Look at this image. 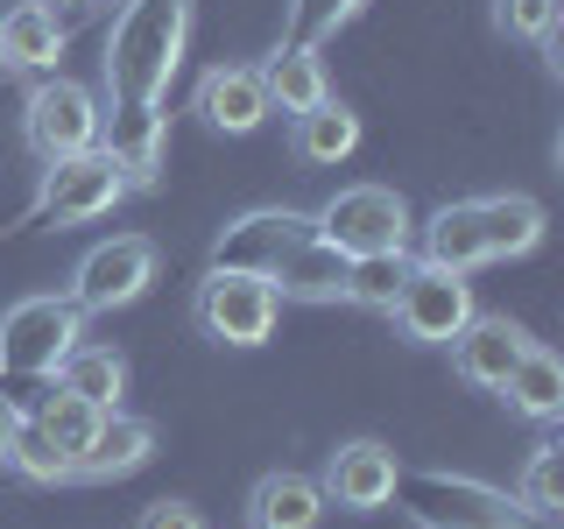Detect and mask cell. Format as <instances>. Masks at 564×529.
I'll use <instances>...</instances> for the list:
<instances>
[{
  "label": "cell",
  "mask_w": 564,
  "mask_h": 529,
  "mask_svg": "<svg viewBox=\"0 0 564 529\" xmlns=\"http://www.w3.org/2000/svg\"><path fill=\"white\" fill-rule=\"evenodd\" d=\"M191 43V0H128L106 29V85L113 99H163Z\"/></svg>",
  "instance_id": "cell-1"
},
{
  "label": "cell",
  "mask_w": 564,
  "mask_h": 529,
  "mask_svg": "<svg viewBox=\"0 0 564 529\" xmlns=\"http://www.w3.org/2000/svg\"><path fill=\"white\" fill-rule=\"evenodd\" d=\"M395 501L416 529H536L501 487L473 481V473H402Z\"/></svg>",
  "instance_id": "cell-2"
},
{
  "label": "cell",
  "mask_w": 564,
  "mask_h": 529,
  "mask_svg": "<svg viewBox=\"0 0 564 529\" xmlns=\"http://www.w3.org/2000/svg\"><path fill=\"white\" fill-rule=\"evenodd\" d=\"M120 198H128V176L106 163L99 149L57 155V163H43V184H35L29 212L14 219V234H29V226H85V219H106Z\"/></svg>",
  "instance_id": "cell-3"
},
{
  "label": "cell",
  "mask_w": 564,
  "mask_h": 529,
  "mask_svg": "<svg viewBox=\"0 0 564 529\" xmlns=\"http://www.w3.org/2000/svg\"><path fill=\"white\" fill-rule=\"evenodd\" d=\"M99 120H106L99 93H93V85H78V78H64V71L35 78V93L22 99V134H29V149L43 155V163L99 149Z\"/></svg>",
  "instance_id": "cell-4"
},
{
  "label": "cell",
  "mask_w": 564,
  "mask_h": 529,
  "mask_svg": "<svg viewBox=\"0 0 564 529\" xmlns=\"http://www.w3.org/2000/svg\"><path fill=\"white\" fill-rule=\"evenodd\" d=\"M311 226H317V240H332L339 255H381V247H410V234H416L402 191H388V184H352V191H339V198L317 212Z\"/></svg>",
  "instance_id": "cell-5"
},
{
  "label": "cell",
  "mask_w": 564,
  "mask_h": 529,
  "mask_svg": "<svg viewBox=\"0 0 564 529\" xmlns=\"http://www.w3.org/2000/svg\"><path fill=\"white\" fill-rule=\"evenodd\" d=\"M191 317H198V332H205V339H219V346H261L275 332V317H282V296H275L269 276H226V269H212L198 282Z\"/></svg>",
  "instance_id": "cell-6"
},
{
  "label": "cell",
  "mask_w": 564,
  "mask_h": 529,
  "mask_svg": "<svg viewBox=\"0 0 564 529\" xmlns=\"http://www.w3.org/2000/svg\"><path fill=\"white\" fill-rule=\"evenodd\" d=\"M85 339V311L70 296H22L0 311V367L57 375V360Z\"/></svg>",
  "instance_id": "cell-7"
},
{
  "label": "cell",
  "mask_w": 564,
  "mask_h": 529,
  "mask_svg": "<svg viewBox=\"0 0 564 529\" xmlns=\"http://www.w3.org/2000/svg\"><path fill=\"white\" fill-rule=\"evenodd\" d=\"M388 317H395L402 339H416V346H452L458 325L473 317V282L452 276V269H431V261H416L410 282L395 290V304H388Z\"/></svg>",
  "instance_id": "cell-8"
},
{
  "label": "cell",
  "mask_w": 564,
  "mask_h": 529,
  "mask_svg": "<svg viewBox=\"0 0 564 529\" xmlns=\"http://www.w3.org/2000/svg\"><path fill=\"white\" fill-rule=\"evenodd\" d=\"M155 282V240H141V234H113V240H99L93 255L78 261V276H70V304H78L85 317L93 311H120V304H134L141 290Z\"/></svg>",
  "instance_id": "cell-9"
},
{
  "label": "cell",
  "mask_w": 564,
  "mask_h": 529,
  "mask_svg": "<svg viewBox=\"0 0 564 529\" xmlns=\"http://www.w3.org/2000/svg\"><path fill=\"white\" fill-rule=\"evenodd\" d=\"M317 226L290 205H261V212H240L219 240H212V269L226 276H275V261L290 255L296 240H311Z\"/></svg>",
  "instance_id": "cell-10"
},
{
  "label": "cell",
  "mask_w": 564,
  "mask_h": 529,
  "mask_svg": "<svg viewBox=\"0 0 564 529\" xmlns=\"http://www.w3.org/2000/svg\"><path fill=\"white\" fill-rule=\"evenodd\" d=\"M99 155L128 176V191L134 184H155V176H163V155H170V114H163V99H113V114L99 120Z\"/></svg>",
  "instance_id": "cell-11"
},
{
  "label": "cell",
  "mask_w": 564,
  "mask_h": 529,
  "mask_svg": "<svg viewBox=\"0 0 564 529\" xmlns=\"http://www.w3.org/2000/svg\"><path fill=\"white\" fill-rule=\"evenodd\" d=\"M395 481H402V466H395V452H388L381 438H346V445L332 452V466H325V481H317V487H325V501L367 516V508L395 501Z\"/></svg>",
  "instance_id": "cell-12"
},
{
  "label": "cell",
  "mask_w": 564,
  "mask_h": 529,
  "mask_svg": "<svg viewBox=\"0 0 564 529\" xmlns=\"http://www.w3.org/2000/svg\"><path fill=\"white\" fill-rule=\"evenodd\" d=\"M529 346H536V339H529L516 317H480V311H473L466 325H458V339H452V367H458V381L501 396V381L516 375V360Z\"/></svg>",
  "instance_id": "cell-13"
},
{
  "label": "cell",
  "mask_w": 564,
  "mask_h": 529,
  "mask_svg": "<svg viewBox=\"0 0 564 529\" xmlns=\"http://www.w3.org/2000/svg\"><path fill=\"white\" fill-rule=\"evenodd\" d=\"M155 458V431L128 410H99L85 452L70 458V481H120V473H141Z\"/></svg>",
  "instance_id": "cell-14"
},
{
  "label": "cell",
  "mask_w": 564,
  "mask_h": 529,
  "mask_svg": "<svg viewBox=\"0 0 564 529\" xmlns=\"http://www.w3.org/2000/svg\"><path fill=\"white\" fill-rule=\"evenodd\" d=\"M198 114H205V128H219V134H254L261 120H269L261 71L254 64H212L198 78Z\"/></svg>",
  "instance_id": "cell-15"
},
{
  "label": "cell",
  "mask_w": 564,
  "mask_h": 529,
  "mask_svg": "<svg viewBox=\"0 0 564 529\" xmlns=\"http://www.w3.org/2000/svg\"><path fill=\"white\" fill-rule=\"evenodd\" d=\"M64 43H70V29L57 22V8H43V0H22V8L0 14V64H14V71L50 78V71L64 64Z\"/></svg>",
  "instance_id": "cell-16"
},
{
  "label": "cell",
  "mask_w": 564,
  "mask_h": 529,
  "mask_svg": "<svg viewBox=\"0 0 564 529\" xmlns=\"http://www.w3.org/2000/svg\"><path fill=\"white\" fill-rule=\"evenodd\" d=\"M423 261L431 269H452V276H473L487 261V219H480V198H458V205H437L423 219Z\"/></svg>",
  "instance_id": "cell-17"
},
{
  "label": "cell",
  "mask_w": 564,
  "mask_h": 529,
  "mask_svg": "<svg viewBox=\"0 0 564 529\" xmlns=\"http://www.w3.org/2000/svg\"><path fill=\"white\" fill-rule=\"evenodd\" d=\"M325 522V487L311 473H261L247 494V529H317Z\"/></svg>",
  "instance_id": "cell-18"
},
{
  "label": "cell",
  "mask_w": 564,
  "mask_h": 529,
  "mask_svg": "<svg viewBox=\"0 0 564 529\" xmlns=\"http://www.w3.org/2000/svg\"><path fill=\"white\" fill-rule=\"evenodd\" d=\"M269 282H275V296H290V304H332V296L346 290V255L311 234V240H296L290 255L275 261Z\"/></svg>",
  "instance_id": "cell-19"
},
{
  "label": "cell",
  "mask_w": 564,
  "mask_h": 529,
  "mask_svg": "<svg viewBox=\"0 0 564 529\" xmlns=\"http://www.w3.org/2000/svg\"><path fill=\"white\" fill-rule=\"evenodd\" d=\"M261 93H269V114H311L317 99H332V85H325V57L317 50H296V43H282L269 64H261Z\"/></svg>",
  "instance_id": "cell-20"
},
{
  "label": "cell",
  "mask_w": 564,
  "mask_h": 529,
  "mask_svg": "<svg viewBox=\"0 0 564 529\" xmlns=\"http://www.w3.org/2000/svg\"><path fill=\"white\" fill-rule=\"evenodd\" d=\"M57 388H70V396H85L93 410H120V396H128V360H120L113 346H70L57 360Z\"/></svg>",
  "instance_id": "cell-21"
},
{
  "label": "cell",
  "mask_w": 564,
  "mask_h": 529,
  "mask_svg": "<svg viewBox=\"0 0 564 529\" xmlns=\"http://www.w3.org/2000/svg\"><path fill=\"white\" fill-rule=\"evenodd\" d=\"M501 396L516 402L522 417H536V423H557L564 417V360L551 346H529L522 360H516V375L501 381Z\"/></svg>",
  "instance_id": "cell-22"
},
{
  "label": "cell",
  "mask_w": 564,
  "mask_h": 529,
  "mask_svg": "<svg viewBox=\"0 0 564 529\" xmlns=\"http://www.w3.org/2000/svg\"><path fill=\"white\" fill-rule=\"evenodd\" d=\"M416 269V255L410 247H381V255H346V304H360V311H388L395 304V290L410 282Z\"/></svg>",
  "instance_id": "cell-23"
},
{
  "label": "cell",
  "mask_w": 564,
  "mask_h": 529,
  "mask_svg": "<svg viewBox=\"0 0 564 529\" xmlns=\"http://www.w3.org/2000/svg\"><path fill=\"white\" fill-rule=\"evenodd\" d=\"M360 149V114H346L339 99H317L311 114H296V163H346Z\"/></svg>",
  "instance_id": "cell-24"
},
{
  "label": "cell",
  "mask_w": 564,
  "mask_h": 529,
  "mask_svg": "<svg viewBox=\"0 0 564 529\" xmlns=\"http://www.w3.org/2000/svg\"><path fill=\"white\" fill-rule=\"evenodd\" d=\"M480 219H487V261L529 255V247L543 240V205H536V198H522V191L480 198Z\"/></svg>",
  "instance_id": "cell-25"
},
{
  "label": "cell",
  "mask_w": 564,
  "mask_h": 529,
  "mask_svg": "<svg viewBox=\"0 0 564 529\" xmlns=\"http://www.w3.org/2000/svg\"><path fill=\"white\" fill-rule=\"evenodd\" d=\"M557 473H564V445H557V438H543V445L529 452V466H522V501H516L536 529H557L564 522V481H557Z\"/></svg>",
  "instance_id": "cell-26"
},
{
  "label": "cell",
  "mask_w": 564,
  "mask_h": 529,
  "mask_svg": "<svg viewBox=\"0 0 564 529\" xmlns=\"http://www.w3.org/2000/svg\"><path fill=\"white\" fill-rule=\"evenodd\" d=\"M29 423H35V431H50L70 458H78V452H85V438H93V423H99V410H93L85 396H70V388L50 381V396L29 410Z\"/></svg>",
  "instance_id": "cell-27"
},
{
  "label": "cell",
  "mask_w": 564,
  "mask_h": 529,
  "mask_svg": "<svg viewBox=\"0 0 564 529\" xmlns=\"http://www.w3.org/2000/svg\"><path fill=\"white\" fill-rule=\"evenodd\" d=\"M8 466L22 473V481H35V487H57V481H70V452H64L50 431H35L29 417L14 423V438H8Z\"/></svg>",
  "instance_id": "cell-28"
},
{
  "label": "cell",
  "mask_w": 564,
  "mask_h": 529,
  "mask_svg": "<svg viewBox=\"0 0 564 529\" xmlns=\"http://www.w3.org/2000/svg\"><path fill=\"white\" fill-rule=\"evenodd\" d=\"M352 8H360V0H290V8H282V43L317 50L325 35H339L352 22Z\"/></svg>",
  "instance_id": "cell-29"
},
{
  "label": "cell",
  "mask_w": 564,
  "mask_h": 529,
  "mask_svg": "<svg viewBox=\"0 0 564 529\" xmlns=\"http://www.w3.org/2000/svg\"><path fill=\"white\" fill-rule=\"evenodd\" d=\"M557 8L564 0H494V29L516 43H551L557 35Z\"/></svg>",
  "instance_id": "cell-30"
},
{
  "label": "cell",
  "mask_w": 564,
  "mask_h": 529,
  "mask_svg": "<svg viewBox=\"0 0 564 529\" xmlns=\"http://www.w3.org/2000/svg\"><path fill=\"white\" fill-rule=\"evenodd\" d=\"M50 381H57V375H29V367H0V410H8V417H29L35 402L50 396Z\"/></svg>",
  "instance_id": "cell-31"
},
{
  "label": "cell",
  "mask_w": 564,
  "mask_h": 529,
  "mask_svg": "<svg viewBox=\"0 0 564 529\" xmlns=\"http://www.w3.org/2000/svg\"><path fill=\"white\" fill-rule=\"evenodd\" d=\"M134 529H205V516H198L191 501H170V494H163V501L141 508V522H134Z\"/></svg>",
  "instance_id": "cell-32"
},
{
  "label": "cell",
  "mask_w": 564,
  "mask_h": 529,
  "mask_svg": "<svg viewBox=\"0 0 564 529\" xmlns=\"http://www.w3.org/2000/svg\"><path fill=\"white\" fill-rule=\"evenodd\" d=\"M14 423H22V417H8V410H0V458H8V438H14Z\"/></svg>",
  "instance_id": "cell-33"
},
{
  "label": "cell",
  "mask_w": 564,
  "mask_h": 529,
  "mask_svg": "<svg viewBox=\"0 0 564 529\" xmlns=\"http://www.w3.org/2000/svg\"><path fill=\"white\" fill-rule=\"evenodd\" d=\"M43 8H85V0H43Z\"/></svg>",
  "instance_id": "cell-34"
}]
</instances>
